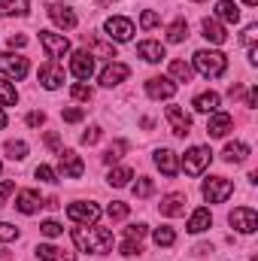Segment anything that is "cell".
I'll return each mask as SVG.
<instances>
[{"mask_svg": "<svg viewBox=\"0 0 258 261\" xmlns=\"http://www.w3.org/2000/svg\"><path fill=\"white\" fill-rule=\"evenodd\" d=\"M73 243L82 249V252H91V255H107L113 252V234L107 228H73Z\"/></svg>", "mask_w": 258, "mask_h": 261, "instance_id": "6da1fadb", "label": "cell"}, {"mask_svg": "<svg viewBox=\"0 0 258 261\" xmlns=\"http://www.w3.org/2000/svg\"><path fill=\"white\" fill-rule=\"evenodd\" d=\"M225 67H228V58H225L222 52H210V49L194 52V70H197L200 76H207V79L222 76V73H225Z\"/></svg>", "mask_w": 258, "mask_h": 261, "instance_id": "7a4b0ae2", "label": "cell"}, {"mask_svg": "<svg viewBox=\"0 0 258 261\" xmlns=\"http://www.w3.org/2000/svg\"><path fill=\"white\" fill-rule=\"evenodd\" d=\"M231 195H234V182H231V179H225V176H210V179H203V197H207L210 203H225Z\"/></svg>", "mask_w": 258, "mask_h": 261, "instance_id": "3957f363", "label": "cell"}, {"mask_svg": "<svg viewBox=\"0 0 258 261\" xmlns=\"http://www.w3.org/2000/svg\"><path fill=\"white\" fill-rule=\"evenodd\" d=\"M210 161H213V152H210L207 146H192V149L186 152V158H183V167H186L189 176H200V173L210 167Z\"/></svg>", "mask_w": 258, "mask_h": 261, "instance_id": "277c9868", "label": "cell"}, {"mask_svg": "<svg viewBox=\"0 0 258 261\" xmlns=\"http://www.w3.org/2000/svg\"><path fill=\"white\" fill-rule=\"evenodd\" d=\"M40 46L46 49V55H49L52 61L64 58L67 52H70V43H67V37H61V34H52V31H40Z\"/></svg>", "mask_w": 258, "mask_h": 261, "instance_id": "5b68a950", "label": "cell"}, {"mask_svg": "<svg viewBox=\"0 0 258 261\" xmlns=\"http://www.w3.org/2000/svg\"><path fill=\"white\" fill-rule=\"evenodd\" d=\"M228 222L240 231V234H255L258 228V213L252 210V206H237L231 216H228Z\"/></svg>", "mask_w": 258, "mask_h": 261, "instance_id": "8992f818", "label": "cell"}, {"mask_svg": "<svg viewBox=\"0 0 258 261\" xmlns=\"http://www.w3.org/2000/svg\"><path fill=\"white\" fill-rule=\"evenodd\" d=\"M67 216L73 222H82V225H94L100 219V206L91 203V200H82V203H70L67 206Z\"/></svg>", "mask_w": 258, "mask_h": 261, "instance_id": "52a82bcc", "label": "cell"}, {"mask_svg": "<svg viewBox=\"0 0 258 261\" xmlns=\"http://www.w3.org/2000/svg\"><path fill=\"white\" fill-rule=\"evenodd\" d=\"M49 18H52L58 28H64V31L76 28V12H73V6H67L61 0H49Z\"/></svg>", "mask_w": 258, "mask_h": 261, "instance_id": "ba28073f", "label": "cell"}, {"mask_svg": "<svg viewBox=\"0 0 258 261\" xmlns=\"http://www.w3.org/2000/svg\"><path fill=\"white\" fill-rule=\"evenodd\" d=\"M28 70H31L28 58H21V55H9V52L0 55V73H6V76H12V79H24Z\"/></svg>", "mask_w": 258, "mask_h": 261, "instance_id": "9c48e42d", "label": "cell"}, {"mask_svg": "<svg viewBox=\"0 0 258 261\" xmlns=\"http://www.w3.org/2000/svg\"><path fill=\"white\" fill-rule=\"evenodd\" d=\"M146 94L155 100H170L176 94V85L167 76H152V79H146Z\"/></svg>", "mask_w": 258, "mask_h": 261, "instance_id": "30bf717a", "label": "cell"}, {"mask_svg": "<svg viewBox=\"0 0 258 261\" xmlns=\"http://www.w3.org/2000/svg\"><path fill=\"white\" fill-rule=\"evenodd\" d=\"M107 34H110V40H116V43H128L131 37H134V24H131L128 18H122V15H113V18H107Z\"/></svg>", "mask_w": 258, "mask_h": 261, "instance_id": "8fae6325", "label": "cell"}, {"mask_svg": "<svg viewBox=\"0 0 258 261\" xmlns=\"http://www.w3.org/2000/svg\"><path fill=\"white\" fill-rule=\"evenodd\" d=\"M167 122H170V130L176 137H186L192 130V116L183 107H167Z\"/></svg>", "mask_w": 258, "mask_h": 261, "instance_id": "7c38bea8", "label": "cell"}, {"mask_svg": "<svg viewBox=\"0 0 258 261\" xmlns=\"http://www.w3.org/2000/svg\"><path fill=\"white\" fill-rule=\"evenodd\" d=\"M70 70H73V76L76 79H91V73H94V58L82 49V52H73V58H70Z\"/></svg>", "mask_w": 258, "mask_h": 261, "instance_id": "4fadbf2b", "label": "cell"}, {"mask_svg": "<svg viewBox=\"0 0 258 261\" xmlns=\"http://www.w3.org/2000/svg\"><path fill=\"white\" fill-rule=\"evenodd\" d=\"M128 73H131V70H128L125 64H119V61H110V64L100 70V85H104V88H113V85L125 82V79H128Z\"/></svg>", "mask_w": 258, "mask_h": 261, "instance_id": "5bb4252c", "label": "cell"}, {"mask_svg": "<svg viewBox=\"0 0 258 261\" xmlns=\"http://www.w3.org/2000/svg\"><path fill=\"white\" fill-rule=\"evenodd\" d=\"M40 85L49 88V91L61 88V85H64V70L55 64V61H49L46 67H40Z\"/></svg>", "mask_w": 258, "mask_h": 261, "instance_id": "9a60e30c", "label": "cell"}, {"mask_svg": "<svg viewBox=\"0 0 258 261\" xmlns=\"http://www.w3.org/2000/svg\"><path fill=\"white\" fill-rule=\"evenodd\" d=\"M61 173H64L67 179H79L85 173V164H82V158L76 152H70V149L61 152Z\"/></svg>", "mask_w": 258, "mask_h": 261, "instance_id": "2e32d148", "label": "cell"}, {"mask_svg": "<svg viewBox=\"0 0 258 261\" xmlns=\"http://www.w3.org/2000/svg\"><path fill=\"white\" fill-rule=\"evenodd\" d=\"M155 164H158V170H161L164 176H176V173H179L176 152H170V149H158V152H155Z\"/></svg>", "mask_w": 258, "mask_h": 261, "instance_id": "e0dca14e", "label": "cell"}, {"mask_svg": "<svg viewBox=\"0 0 258 261\" xmlns=\"http://www.w3.org/2000/svg\"><path fill=\"white\" fill-rule=\"evenodd\" d=\"M231 128H234V119H231L228 113H213V119L207 122V134H210V137H216V140H219V137H225Z\"/></svg>", "mask_w": 258, "mask_h": 261, "instance_id": "ac0fdd59", "label": "cell"}, {"mask_svg": "<svg viewBox=\"0 0 258 261\" xmlns=\"http://www.w3.org/2000/svg\"><path fill=\"white\" fill-rule=\"evenodd\" d=\"M158 210H161V216H183L186 213V195H179V192H173V195H167L161 203H158Z\"/></svg>", "mask_w": 258, "mask_h": 261, "instance_id": "d6986e66", "label": "cell"}, {"mask_svg": "<svg viewBox=\"0 0 258 261\" xmlns=\"http://www.w3.org/2000/svg\"><path fill=\"white\" fill-rule=\"evenodd\" d=\"M137 55H140L143 61H149V64H158V61L164 58V46L155 43V40H143V43L137 46Z\"/></svg>", "mask_w": 258, "mask_h": 261, "instance_id": "ffe728a7", "label": "cell"}, {"mask_svg": "<svg viewBox=\"0 0 258 261\" xmlns=\"http://www.w3.org/2000/svg\"><path fill=\"white\" fill-rule=\"evenodd\" d=\"M40 206H43V200H40L37 192H18V197H15V210H18V213H24V216L37 213Z\"/></svg>", "mask_w": 258, "mask_h": 261, "instance_id": "44dd1931", "label": "cell"}, {"mask_svg": "<svg viewBox=\"0 0 258 261\" xmlns=\"http://www.w3.org/2000/svg\"><path fill=\"white\" fill-rule=\"evenodd\" d=\"M85 43L91 46V58H116V49H113V43H104V40H97V37H91V34H85Z\"/></svg>", "mask_w": 258, "mask_h": 261, "instance_id": "7402d4cb", "label": "cell"}, {"mask_svg": "<svg viewBox=\"0 0 258 261\" xmlns=\"http://www.w3.org/2000/svg\"><path fill=\"white\" fill-rule=\"evenodd\" d=\"M37 258H40V261H73L76 255H73V252H67V249H58V246L43 243V246H37Z\"/></svg>", "mask_w": 258, "mask_h": 261, "instance_id": "603a6c76", "label": "cell"}, {"mask_svg": "<svg viewBox=\"0 0 258 261\" xmlns=\"http://www.w3.org/2000/svg\"><path fill=\"white\" fill-rule=\"evenodd\" d=\"M216 15H219L222 21H228V24H237V21H240V9H237L234 0H219V3H216Z\"/></svg>", "mask_w": 258, "mask_h": 261, "instance_id": "cb8c5ba5", "label": "cell"}, {"mask_svg": "<svg viewBox=\"0 0 258 261\" xmlns=\"http://www.w3.org/2000/svg\"><path fill=\"white\" fill-rule=\"evenodd\" d=\"M210 225H213V216H210V210H203V206L194 210L192 219H189V231H192V234H203Z\"/></svg>", "mask_w": 258, "mask_h": 261, "instance_id": "d4e9b609", "label": "cell"}, {"mask_svg": "<svg viewBox=\"0 0 258 261\" xmlns=\"http://www.w3.org/2000/svg\"><path fill=\"white\" fill-rule=\"evenodd\" d=\"M203 37H207L210 43H216V46H219V43H225V37H228V34H225V28H222L216 18H203Z\"/></svg>", "mask_w": 258, "mask_h": 261, "instance_id": "484cf974", "label": "cell"}, {"mask_svg": "<svg viewBox=\"0 0 258 261\" xmlns=\"http://www.w3.org/2000/svg\"><path fill=\"white\" fill-rule=\"evenodd\" d=\"M246 155H249V146H246V143H240V140L228 143V146H225V152H222V158H225V161H237V164H240V161H246Z\"/></svg>", "mask_w": 258, "mask_h": 261, "instance_id": "4316f807", "label": "cell"}, {"mask_svg": "<svg viewBox=\"0 0 258 261\" xmlns=\"http://www.w3.org/2000/svg\"><path fill=\"white\" fill-rule=\"evenodd\" d=\"M197 113H216L219 110V94L216 91H207V94H197L194 97V103H192Z\"/></svg>", "mask_w": 258, "mask_h": 261, "instance_id": "83f0119b", "label": "cell"}, {"mask_svg": "<svg viewBox=\"0 0 258 261\" xmlns=\"http://www.w3.org/2000/svg\"><path fill=\"white\" fill-rule=\"evenodd\" d=\"M0 15H28V0H0Z\"/></svg>", "mask_w": 258, "mask_h": 261, "instance_id": "f1b7e54d", "label": "cell"}, {"mask_svg": "<svg viewBox=\"0 0 258 261\" xmlns=\"http://www.w3.org/2000/svg\"><path fill=\"white\" fill-rule=\"evenodd\" d=\"M131 176H134V170H131V167H116V170H110V176H107V179H110V186H113V189H122V186H128Z\"/></svg>", "mask_w": 258, "mask_h": 261, "instance_id": "f546056e", "label": "cell"}, {"mask_svg": "<svg viewBox=\"0 0 258 261\" xmlns=\"http://www.w3.org/2000/svg\"><path fill=\"white\" fill-rule=\"evenodd\" d=\"M192 64H186V61H170V76L173 79H179V82H192Z\"/></svg>", "mask_w": 258, "mask_h": 261, "instance_id": "4dcf8cb0", "label": "cell"}, {"mask_svg": "<svg viewBox=\"0 0 258 261\" xmlns=\"http://www.w3.org/2000/svg\"><path fill=\"white\" fill-rule=\"evenodd\" d=\"M186 37H189V24H186L183 18H179V21H173V24H170V31H167V40H170V43H183Z\"/></svg>", "mask_w": 258, "mask_h": 261, "instance_id": "1f68e13d", "label": "cell"}, {"mask_svg": "<svg viewBox=\"0 0 258 261\" xmlns=\"http://www.w3.org/2000/svg\"><path fill=\"white\" fill-rule=\"evenodd\" d=\"M15 100H18L15 88H12L6 79H0V107H15Z\"/></svg>", "mask_w": 258, "mask_h": 261, "instance_id": "d6a6232c", "label": "cell"}, {"mask_svg": "<svg viewBox=\"0 0 258 261\" xmlns=\"http://www.w3.org/2000/svg\"><path fill=\"white\" fill-rule=\"evenodd\" d=\"M6 155H9L12 161H21V158L28 155V143H21V140H9V143H6Z\"/></svg>", "mask_w": 258, "mask_h": 261, "instance_id": "836d02e7", "label": "cell"}, {"mask_svg": "<svg viewBox=\"0 0 258 261\" xmlns=\"http://www.w3.org/2000/svg\"><path fill=\"white\" fill-rule=\"evenodd\" d=\"M152 237H155V246H173V243H176V234H173V228H158Z\"/></svg>", "mask_w": 258, "mask_h": 261, "instance_id": "e575fe53", "label": "cell"}, {"mask_svg": "<svg viewBox=\"0 0 258 261\" xmlns=\"http://www.w3.org/2000/svg\"><path fill=\"white\" fill-rule=\"evenodd\" d=\"M152 192H155V182H152V179H146V176H140V179H137V186H134V195H137V197H149Z\"/></svg>", "mask_w": 258, "mask_h": 261, "instance_id": "d590c367", "label": "cell"}, {"mask_svg": "<svg viewBox=\"0 0 258 261\" xmlns=\"http://www.w3.org/2000/svg\"><path fill=\"white\" fill-rule=\"evenodd\" d=\"M122 152H125V143L119 140V143H113V146L107 149V155H104V161H107V164H116V161L122 158Z\"/></svg>", "mask_w": 258, "mask_h": 261, "instance_id": "8d00e7d4", "label": "cell"}, {"mask_svg": "<svg viewBox=\"0 0 258 261\" xmlns=\"http://www.w3.org/2000/svg\"><path fill=\"white\" fill-rule=\"evenodd\" d=\"M107 213H110V219H125V216H128V203H122V200H113V203L107 206Z\"/></svg>", "mask_w": 258, "mask_h": 261, "instance_id": "74e56055", "label": "cell"}, {"mask_svg": "<svg viewBox=\"0 0 258 261\" xmlns=\"http://www.w3.org/2000/svg\"><path fill=\"white\" fill-rule=\"evenodd\" d=\"M70 94H73L76 100H91V88H88L85 82H76V85L70 88Z\"/></svg>", "mask_w": 258, "mask_h": 261, "instance_id": "f35d334b", "label": "cell"}, {"mask_svg": "<svg viewBox=\"0 0 258 261\" xmlns=\"http://www.w3.org/2000/svg\"><path fill=\"white\" fill-rule=\"evenodd\" d=\"M34 173H37V179H40V182H58L55 170H52V167H46V164H40V167H37Z\"/></svg>", "mask_w": 258, "mask_h": 261, "instance_id": "ab89813d", "label": "cell"}, {"mask_svg": "<svg viewBox=\"0 0 258 261\" xmlns=\"http://www.w3.org/2000/svg\"><path fill=\"white\" fill-rule=\"evenodd\" d=\"M158 21H161V15H158V12H152V9H146V12L140 15V24H143L146 31H149V28H155Z\"/></svg>", "mask_w": 258, "mask_h": 261, "instance_id": "60d3db41", "label": "cell"}, {"mask_svg": "<svg viewBox=\"0 0 258 261\" xmlns=\"http://www.w3.org/2000/svg\"><path fill=\"white\" fill-rule=\"evenodd\" d=\"M40 231H43L46 237H61V231H64V228H61L58 222H52V219H49V222H43V225H40Z\"/></svg>", "mask_w": 258, "mask_h": 261, "instance_id": "b9f144b4", "label": "cell"}, {"mask_svg": "<svg viewBox=\"0 0 258 261\" xmlns=\"http://www.w3.org/2000/svg\"><path fill=\"white\" fill-rule=\"evenodd\" d=\"M15 237H18V228H12V225L0 222V243H9V240H15Z\"/></svg>", "mask_w": 258, "mask_h": 261, "instance_id": "7bdbcfd3", "label": "cell"}, {"mask_svg": "<svg viewBox=\"0 0 258 261\" xmlns=\"http://www.w3.org/2000/svg\"><path fill=\"white\" fill-rule=\"evenodd\" d=\"M146 237V225H131L125 228V240H143Z\"/></svg>", "mask_w": 258, "mask_h": 261, "instance_id": "ee69618b", "label": "cell"}, {"mask_svg": "<svg viewBox=\"0 0 258 261\" xmlns=\"http://www.w3.org/2000/svg\"><path fill=\"white\" fill-rule=\"evenodd\" d=\"M140 252H143V249H140V240H125V243H122V255H140Z\"/></svg>", "mask_w": 258, "mask_h": 261, "instance_id": "f6af8a7d", "label": "cell"}, {"mask_svg": "<svg viewBox=\"0 0 258 261\" xmlns=\"http://www.w3.org/2000/svg\"><path fill=\"white\" fill-rule=\"evenodd\" d=\"M12 192H15V182H12V179H3V182H0V206L6 203V197L12 195Z\"/></svg>", "mask_w": 258, "mask_h": 261, "instance_id": "bcb514c9", "label": "cell"}, {"mask_svg": "<svg viewBox=\"0 0 258 261\" xmlns=\"http://www.w3.org/2000/svg\"><path fill=\"white\" fill-rule=\"evenodd\" d=\"M61 116H64V122H82V119H85V110L73 107V110H64Z\"/></svg>", "mask_w": 258, "mask_h": 261, "instance_id": "7dc6e473", "label": "cell"}, {"mask_svg": "<svg viewBox=\"0 0 258 261\" xmlns=\"http://www.w3.org/2000/svg\"><path fill=\"white\" fill-rule=\"evenodd\" d=\"M97 140H100V128H88L82 134V143H85V146H94Z\"/></svg>", "mask_w": 258, "mask_h": 261, "instance_id": "c3c4849f", "label": "cell"}, {"mask_svg": "<svg viewBox=\"0 0 258 261\" xmlns=\"http://www.w3.org/2000/svg\"><path fill=\"white\" fill-rule=\"evenodd\" d=\"M28 46V37L24 34H12L9 37V49H24Z\"/></svg>", "mask_w": 258, "mask_h": 261, "instance_id": "681fc988", "label": "cell"}, {"mask_svg": "<svg viewBox=\"0 0 258 261\" xmlns=\"http://www.w3.org/2000/svg\"><path fill=\"white\" fill-rule=\"evenodd\" d=\"M255 37H258V28L255 24H249V28L243 31V43H246V46H255Z\"/></svg>", "mask_w": 258, "mask_h": 261, "instance_id": "f907efd6", "label": "cell"}, {"mask_svg": "<svg viewBox=\"0 0 258 261\" xmlns=\"http://www.w3.org/2000/svg\"><path fill=\"white\" fill-rule=\"evenodd\" d=\"M43 122H46V116H43V113H28V125H31V128H40Z\"/></svg>", "mask_w": 258, "mask_h": 261, "instance_id": "816d5d0a", "label": "cell"}, {"mask_svg": "<svg viewBox=\"0 0 258 261\" xmlns=\"http://www.w3.org/2000/svg\"><path fill=\"white\" fill-rule=\"evenodd\" d=\"M46 146H52V149H58V134H49V137H46Z\"/></svg>", "mask_w": 258, "mask_h": 261, "instance_id": "f5cc1de1", "label": "cell"}, {"mask_svg": "<svg viewBox=\"0 0 258 261\" xmlns=\"http://www.w3.org/2000/svg\"><path fill=\"white\" fill-rule=\"evenodd\" d=\"M249 64H258V49L255 46H249Z\"/></svg>", "mask_w": 258, "mask_h": 261, "instance_id": "db71d44e", "label": "cell"}, {"mask_svg": "<svg viewBox=\"0 0 258 261\" xmlns=\"http://www.w3.org/2000/svg\"><path fill=\"white\" fill-rule=\"evenodd\" d=\"M0 128H6V113L0 110Z\"/></svg>", "mask_w": 258, "mask_h": 261, "instance_id": "11a10c76", "label": "cell"}, {"mask_svg": "<svg viewBox=\"0 0 258 261\" xmlns=\"http://www.w3.org/2000/svg\"><path fill=\"white\" fill-rule=\"evenodd\" d=\"M243 3H249V6H255V3H258V0H243Z\"/></svg>", "mask_w": 258, "mask_h": 261, "instance_id": "9f6ffc18", "label": "cell"}, {"mask_svg": "<svg viewBox=\"0 0 258 261\" xmlns=\"http://www.w3.org/2000/svg\"><path fill=\"white\" fill-rule=\"evenodd\" d=\"M97 3H116V0H97Z\"/></svg>", "mask_w": 258, "mask_h": 261, "instance_id": "6f0895ef", "label": "cell"}, {"mask_svg": "<svg viewBox=\"0 0 258 261\" xmlns=\"http://www.w3.org/2000/svg\"><path fill=\"white\" fill-rule=\"evenodd\" d=\"M192 3H200V0H192Z\"/></svg>", "mask_w": 258, "mask_h": 261, "instance_id": "680465c9", "label": "cell"}, {"mask_svg": "<svg viewBox=\"0 0 258 261\" xmlns=\"http://www.w3.org/2000/svg\"><path fill=\"white\" fill-rule=\"evenodd\" d=\"M0 170H3V164H0Z\"/></svg>", "mask_w": 258, "mask_h": 261, "instance_id": "91938a15", "label": "cell"}, {"mask_svg": "<svg viewBox=\"0 0 258 261\" xmlns=\"http://www.w3.org/2000/svg\"><path fill=\"white\" fill-rule=\"evenodd\" d=\"M252 261H258V258H252Z\"/></svg>", "mask_w": 258, "mask_h": 261, "instance_id": "94428289", "label": "cell"}]
</instances>
